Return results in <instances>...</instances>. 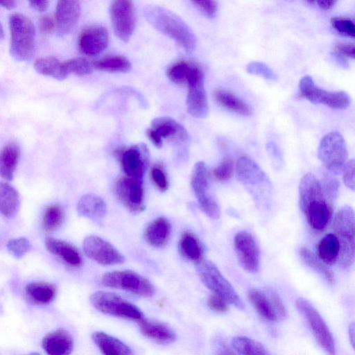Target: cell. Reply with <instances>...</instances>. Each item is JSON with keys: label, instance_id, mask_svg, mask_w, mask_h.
I'll list each match as a JSON object with an SVG mask.
<instances>
[{"label": "cell", "instance_id": "obj_1", "mask_svg": "<svg viewBox=\"0 0 355 355\" xmlns=\"http://www.w3.org/2000/svg\"><path fill=\"white\" fill-rule=\"evenodd\" d=\"M299 203L309 225L321 231L331 217V207L322 191L319 180L312 173H306L300 180Z\"/></svg>", "mask_w": 355, "mask_h": 355}, {"label": "cell", "instance_id": "obj_2", "mask_svg": "<svg viewBox=\"0 0 355 355\" xmlns=\"http://www.w3.org/2000/svg\"><path fill=\"white\" fill-rule=\"evenodd\" d=\"M146 21L155 29L175 40L187 52L196 47L197 38L191 28L173 12L156 5H147L143 9Z\"/></svg>", "mask_w": 355, "mask_h": 355}, {"label": "cell", "instance_id": "obj_3", "mask_svg": "<svg viewBox=\"0 0 355 355\" xmlns=\"http://www.w3.org/2000/svg\"><path fill=\"white\" fill-rule=\"evenodd\" d=\"M355 217L353 209L345 205L336 214L333 230L339 243L338 264L343 268L350 267L354 261Z\"/></svg>", "mask_w": 355, "mask_h": 355}, {"label": "cell", "instance_id": "obj_4", "mask_svg": "<svg viewBox=\"0 0 355 355\" xmlns=\"http://www.w3.org/2000/svg\"><path fill=\"white\" fill-rule=\"evenodd\" d=\"M10 51L15 60L26 61L32 56L35 44V29L25 15L15 13L10 16Z\"/></svg>", "mask_w": 355, "mask_h": 355}, {"label": "cell", "instance_id": "obj_5", "mask_svg": "<svg viewBox=\"0 0 355 355\" xmlns=\"http://www.w3.org/2000/svg\"><path fill=\"white\" fill-rule=\"evenodd\" d=\"M196 270L202 282L214 295L223 298L238 309H244L245 305L241 297L213 262L202 260L196 264Z\"/></svg>", "mask_w": 355, "mask_h": 355}, {"label": "cell", "instance_id": "obj_6", "mask_svg": "<svg viewBox=\"0 0 355 355\" xmlns=\"http://www.w3.org/2000/svg\"><path fill=\"white\" fill-rule=\"evenodd\" d=\"M90 301L97 310L106 315L138 322L144 318L136 305L112 293L97 291L91 295Z\"/></svg>", "mask_w": 355, "mask_h": 355}, {"label": "cell", "instance_id": "obj_7", "mask_svg": "<svg viewBox=\"0 0 355 355\" xmlns=\"http://www.w3.org/2000/svg\"><path fill=\"white\" fill-rule=\"evenodd\" d=\"M318 156L325 168L333 175L341 172L347 158L345 141L338 132L327 134L320 141Z\"/></svg>", "mask_w": 355, "mask_h": 355}, {"label": "cell", "instance_id": "obj_8", "mask_svg": "<svg viewBox=\"0 0 355 355\" xmlns=\"http://www.w3.org/2000/svg\"><path fill=\"white\" fill-rule=\"evenodd\" d=\"M104 286L131 292L144 297H151L155 288L146 278L131 270H116L105 273L101 279Z\"/></svg>", "mask_w": 355, "mask_h": 355}, {"label": "cell", "instance_id": "obj_9", "mask_svg": "<svg viewBox=\"0 0 355 355\" xmlns=\"http://www.w3.org/2000/svg\"><path fill=\"white\" fill-rule=\"evenodd\" d=\"M295 304L320 346L328 355H336L334 337L318 311L309 301L302 297L297 299Z\"/></svg>", "mask_w": 355, "mask_h": 355}, {"label": "cell", "instance_id": "obj_10", "mask_svg": "<svg viewBox=\"0 0 355 355\" xmlns=\"http://www.w3.org/2000/svg\"><path fill=\"white\" fill-rule=\"evenodd\" d=\"M299 87L302 96L314 104H324L334 109L344 110L349 107L351 98L344 91L329 92L316 86L312 78L304 76Z\"/></svg>", "mask_w": 355, "mask_h": 355}, {"label": "cell", "instance_id": "obj_11", "mask_svg": "<svg viewBox=\"0 0 355 355\" xmlns=\"http://www.w3.org/2000/svg\"><path fill=\"white\" fill-rule=\"evenodd\" d=\"M187 83L189 87L187 97L188 112L193 117H206L209 110L208 101L204 85V75L200 68L193 64Z\"/></svg>", "mask_w": 355, "mask_h": 355}, {"label": "cell", "instance_id": "obj_12", "mask_svg": "<svg viewBox=\"0 0 355 355\" xmlns=\"http://www.w3.org/2000/svg\"><path fill=\"white\" fill-rule=\"evenodd\" d=\"M110 12L115 35L123 42H128L135 31L136 23L132 2L127 0L113 1Z\"/></svg>", "mask_w": 355, "mask_h": 355}, {"label": "cell", "instance_id": "obj_13", "mask_svg": "<svg viewBox=\"0 0 355 355\" xmlns=\"http://www.w3.org/2000/svg\"><path fill=\"white\" fill-rule=\"evenodd\" d=\"M191 183L202 210L209 218L218 219L220 216V209L208 193L207 173L203 162H198L195 164Z\"/></svg>", "mask_w": 355, "mask_h": 355}, {"label": "cell", "instance_id": "obj_14", "mask_svg": "<svg viewBox=\"0 0 355 355\" xmlns=\"http://www.w3.org/2000/svg\"><path fill=\"white\" fill-rule=\"evenodd\" d=\"M114 191L118 199L130 211L139 213L144 209L142 180L121 177L116 182Z\"/></svg>", "mask_w": 355, "mask_h": 355}, {"label": "cell", "instance_id": "obj_15", "mask_svg": "<svg viewBox=\"0 0 355 355\" xmlns=\"http://www.w3.org/2000/svg\"><path fill=\"white\" fill-rule=\"evenodd\" d=\"M83 247L89 259L102 265L120 264L125 261V257L117 249L97 236H87L83 241Z\"/></svg>", "mask_w": 355, "mask_h": 355}, {"label": "cell", "instance_id": "obj_16", "mask_svg": "<svg viewBox=\"0 0 355 355\" xmlns=\"http://www.w3.org/2000/svg\"><path fill=\"white\" fill-rule=\"evenodd\" d=\"M234 250L242 267L249 272L259 268V249L254 236L247 231L238 232L234 239Z\"/></svg>", "mask_w": 355, "mask_h": 355}, {"label": "cell", "instance_id": "obj_17", "mask_svg": "<svg viewBox=\"0 0 355 355\" xmlns=\"http://www.w3.org/2000/svg\"><path fill=\"white\" fill-rule=\"evenodd\" d=\"M120 162L128 177L142 180L149 162L148 148L144 144L132 146L120 153Z\"/></svg>", "mask_w": 355, "mask_h": 355}, {"label": "cell", "instance_id": "obj_18", "mask_svg": "<svg viewBox=\"0 0 355 355\" xmlns=\"http://www.w3.org/2000/svg\"><path fill=\"white\" fill-rule=\"evenodd\" d=\"M109 35L102 26H92L85 28L78 38L80 50L88 55H95L105 49L108 45Z\"/></svg>", "mask_w": 355, "mask_h": 355}, {"label": "cell", "instance_id": "obj_19", "mask_svg": "<svg viewBox=\"0 0 355 355\" xmlns=\"http://www.w3.org/2000/svg\"><path fill=\"white\" fill-rule=\"evenodd\" d=\"M80 15V4L78 1H58L55 12V28L59 36L71 31Z\"/></svg>", "mask_w": 355, "mask_h": 355}, {"label": "cell", "instance_id": "obj_20", "mask_svg": "<svg viewBox=\"0 0 355 355\" xmlns=\"http://www.w3.org/2000/svg\"><path fill=\"white\" fill-rule=\"evenodd\" d=\"M42 346L47 355H70L73 349V339L68 331L58 329L43 338Z\"/></svg>", "mask_w": 355, "mask_h": 355}, {"label": "cell", "instance_id": "obj_21", "mask_svg": "<svg viewBox=\"0 0 355 355\" xmlns=\"http://www.w3.org/2000/svg\"><path fill=\"white\" fill-rule=\"evenodd\" d=\"M236 173L238 180L246 185H260L268 179L259 165L247 157H241L236 162Z\"/></svg>", "mask_w": 355, "mask_h": 355}, {"label": "cell", "instance_id": "obj_22", "mask_svg": "<svg viewBox=\"0 0 355 355\" xmlns=\"http://www.w3.org/2000/svg\"><path fill=\"white\" fill-rule=\"evenodd\" d=\"M139 325L142 334L157 343L170 344L177 339L175 331L165 323L144 318Z\"/></svg>", "mask_w": 355, "mask_h": 355}, {"label": "cell", "instance_id": "obj_23", "mask_svg": "<svg viewBox=\"0 0 355 355\" xmlns=\"http://www.w3.org/2000/svg\"><path fill=\"white\" fill-rule=\"evenodd\" d=\"M45 247L49 252L60 257L73 267H80L83 263L78 250L66 241L48 237L45 240Z\"/></svg>", "mask_w": 355, "mask_h": 355}, {"label": "cell", "instance_id": "obj_24", "mask_svg": "<svg viewBox=\"0 0 355 355\" xmlns=\"http://www.w3.org/2000/svg\"><path fill=\"white\" fill-rule=\"evenodd\" d=\"M171 232V225L164 217L151 221L144 232L146 241L155 248L164 247L168 242Z\"/></svg>", "mask_w": 355, "mask_h": 355}, {"label": "cell", "instance_id": "obj_25", "mask_svg": "<svg viewBox=\"0 0 355 355\" xmlns=\"http://www.w3.org/2000/svg\"><path fill=\"white\" fill-rule=\"evenodd\" d=\"M77 210L81 216L97 222L105 217L107 206L101 197L94 194H87L78 202Z\"/></svg>", "mask_w": 355, "mask_h": 355}, {"label": "cell", "instance_id": "obj_26", "mask_svg": "<svg viewBox=\"0 0 355 355\" xmlns=\"http://www.w3.org/2000/svg\"><path fill=\"white\" fill-rule=\"evenodd\" d=\"M92 338L103 355H134L126 344L105 332H94Z\"/></svg>", "mask_w": 355, "mask_h": 355}, {"label": "cell", "instance_id": "obj_27", "mask_svg": "<svg viewBox=\"0 0 355 355\" xmlns=\"http://www.w3.org/2000/svg\"><path fill=\"white\" fill-rule=\"evenodd\" d=\"M150 128L162 139L163 138H175L180 141H186L189 137L186 129L173 119L168 116L153 119Z\"/></svg>", "mask_w": 355, "mask_h": 355}, {"label": "cell", "instance_id": "obj_28", "mask_svg": "<svg viewBox=\"0 0 355 355\" xmlns=\"http://www.w3.org/2000/svg\"><path fill=\"white\" fill-rule=\"evenodd\" d=\"M20 158V148L15 142L6 144L0 150V176L12 180Z\"/></svg>", "mask_w": 355, "mask_h": 355}, {"label": "cell", "instance_id": "obj_29", "mask_svg": "<svg viewBox=\"0 0 355 355\" xmlns=\"http://www.w3.org/2000/svg\"><path fill=\"white\" fill-rule=\"evenodd\" d=\"M20 205L18 191L6 182H0V214L8 218L16 216Z\"/></svg>", "mask_w": 355, "mask_h": 355}, {"label": "cell", "instance_id": "obj_30", "mask_svg": "<svg viewBox=\"0 0 355 355\" xmlns=\"http://www.w3.org/2000/svg\"><path fill=\"white\" fill-rule=\"evenodd\" d=\"M179 250L185 259L196 264L203 260L202 245L198 237L189 231L182 233L179 241Z\"/></svg>", "mask_w": 355, "mask_h": 355}, {"label": "cell", "instance_id": "obj_31", "mask_svg": "<svg viewBox=\"0 0 355 355\" xmlns=\"http://www.w3.org/2000/svg\"><path fill=\"white\" fill-rule=\"evenodd\" d=\"M25 291L28 298L35 304H48L56 296V286L48 282H35L28 284Z\"/></svg>", "mask_w": 355, "mask_h": 355}, {"label": "cell", "instance_id": "obj_32", "mask_svg": "<svg viewBox=\"0 0 355 355\" xmlns=\"http://www.w3.org/2000/svg\"><path fill=\"white\" fill-rule=\"evenodd\" d=\"M34 68L40 74L51 76L59 80H62L69 76L64 62H61L53 56L37 59L34 63Z\"/></svg>", "mask_w": 355, "mask_h": 355}, {"label": "cell", "instance_id": "obj_33", "mask_svg": "<svg viewBox=\"0 0 355 355\" xmlns=\"http://www.w3.org/2000/svg\"><path fill=\"white\" fill-rule=\"evenodd\" d=\"M213 96L215 100L223 107L243 116H250L252 110L242 100L232 93L223 90L216 89Z\"/></svg>", "mask_w": 355, "mask_h": 355}, {"label": "cell", "instance_id": "obj_34", "mask_svg": "<svg viewBox=\"0 0 355 355\" xmlns=\"http://www.w3.org/2000/svg\"><path fill=\"white\" fill-rule=\"evenodd\" d=\"M247 297L262 318L272 322L277 320L270 302L264 293L255 288H250L248 292Z\"/></svg>", "mask_w": 355, "mask_h": 355}, {"label": "cell", "instance_id": "obj_35", "mask_svg": "<svg viewBox=\"0 0 355 355\" xmlns=\"http://www.w3.org/2000/svg\"><path fill=\"white\" fill-rule=\"evenodd\" d=\"M319 259L327 265L337 262L339 254V243L334 234H328L320 239L318 244Z\"/></svg>", "mask_w": 355, "mask_h": 355}, {"label": "cell", "instance_id": "obj_36", "mask_svg": "<svg viewBox=\"0 0 355 355\" xmlns=\"http://www.w3.org/2000/svg\"><path fill=\"white\" fill-rule=\"evenodd\" d=\"M93 67L112 73H126L131 69L130 62L122 55H110L93 62Z\"/></svg>", "mask_w": 355, "mask_h": 355}, {"label": "cell", "instance_id": "obj_37", "mask_svg": "<svg viewBox=\"0 0 355 355\" xmlns=\"http://www.w3.org/2000/svg\"><path fill=\"white\" fill-rule=\"evenodd\" d=\"M232 346L241 355H272L261 343L245 336L234 338Z\"/></svg>", "mask_w": 355, "mask_h": 355}, {"label": "cell", "instance_id": "obj_38", "mask_svg": "<svg viewBox=\"0 0 355 355\" xmlns=\"http://www.w3.org/2000/svg\"><path fill=\"white\" fill-rule=\"evenodd\" d=\"M299 254L308 266L322 276L330 285L334 284L335 277L333 272L323 262L317 259L310 250L305 247L301 248Z\"/></svg>", "mask_w": 355, "mask_h": 355}, {"label": "cell", "instance_id": "obj_39", "mask_svg": "<svg viewBox=\"0 0 355 355\" xmlns=\"http://www.w3.org/2000/svg\"><path fill=\"white\" fill-rule=\"evenodd\" d=\"M64 219V211L58 204L48 206L42 217V228L45 232H51L58 230Z\"/></svg>", "mask_w": 355, "mask_h": 355}, {"label": "cell", "instance_id": "obj_40", "mask_svg": "<svg viewBox=\"0 0 355 355\" xmlns=\"http://www.w3.org/2000/svg\"><path fill=\"white\" fill-rule=\"evenodd\" d=\"M320 184L324 197L331 205V203L334 202L338 197L340 187L339 181L333 174L325 172L322 175Z\"/></svg>", "mask_w": 355, "mask_h": 355}, {"label": "cell", "instance_id": "obj_41", "mask_svg": "<svg viewBox=\"0 0 355 355\" xmlns=\"http://www.w3.org/2000/svg\"><path fill=\"white\" fill-rule=\"evenodd\" d=\"M192 67L193 64L187 61H178L168 69L167 76L173 83L183 85L187 83Z\"/></svg>", "mask_w": 355, "mask_h": 355}, {"label": "cell", "instance_id": "obj_42", "mask_svg": "<svg viewBox=\"0 0 355 355\" xmlns=\"http://www.w3.org/2000/svg\"><path fill=\"white\" fill-rule=\"evenodd\" d=\"M69 75L74 73L78 76H85L92 71V64L83 58H76L64 62Z\"/></svg>", "mask_w": 355, "mask_h": 355}, {"label": "cell", "instance_id": "obj_43", "mask_svg": "<svg viewBox=\"0 0 355 355\" xmlns=\"http://www.w3.org/2000/svg\"><path fill=\"white\" fill-rule=\"evenodd\" d=\"M234 162L230 157H225L211 172L213 178L220 182L229 181L233 174Z\"/></svg>", "mask_w": 355, "mask_h": 355}, {"label": "cell", "instance_id": "obj_44", "mask_svg": "<svg viewBox=\"0 0 355 355\" xmlns=\"http://www.w3.org/2000/svg\"><path fill=\"white\" fill-rule=\"evenodd\" d=\"M246 71L248 73L261 76L263 78L275 81L277 79L276 73L266 64L254 61L248 64Z\"/></svg>", "mask_w": 355, "mask_h": 355}, {"label": "cell", "instance_id": "obj_45", "mask_svg": "<svg viewBox=\"0 0 355 355\" xmlns=\"http://www.w3.org/2000/svg\"><path fill=\"white\" fill-rule=\"evenodd\" d=\"M331 24L340 34L354 38L355 26L352 19L344 17H334L331 19Z\"/></svg>", "mask_w": 355, "mask_h": 355}, {"label": "cell", "instance_id": "obj_46", "mask_svg": "<svg viewBox=\"0 0 355 355\" xmlns=\"http://www.w3.org/2000/svg\"><path fill=\"white\" fill-rule=\"evenodd\" d=\"M31 248L30 242L24 237L10 239L7 243L8 250L17 259L24 257L30 251Z\"/></svg>", "mask_w": 355, "mask_h": 355}, {"label": "cell", "instance_id": "obj_47", "mask_svg": "<svg viewBox=\"0 0 355 355\" xmlns=\"http://www.w3.org/2000/svg\"><path fill=\"white\" fill-rule=\"evenodd\" d=\"M265 294L269 299L277 319L284 320L286 318V310L278 293L271 288H267Z\"/></svg>", "mask_w": 355, "mask_h": 355}, {"label": "cell", "instance_id": "obj_48", "mask_svg": "<svg viewBox=\"0 0 355 355\" xmlns=\"http://www.w3.org/2000/svg\"><path fill=\"white\" fill-rule=\"evenodd\" d=\"M150 178L152 181L162 192L166 191L168 188V181L167 177L159 166H155L150 170Z\"/></svg>", "mask_w": 355, "mask_h": 355}, {"label": "cell", "instance_id": "obj_49", "mask_svg": "<svg viewBox=\"0 0 355 355\" xmlns=\"http://www.w3.org/2000/svg\"><path fill=\"white\" fill-rule=\"evenodd\" d=\"M354 169V159H351L344 164L341 171L345 184L352 191L355 188Z\"/></svg>", "mask_w": 355, "mask_h": 355}, {"label": "cell", "instance_id": "obj_50", "mask_svg": "<svg viewBox=\"0 0 355 355\" xmlns=\"http://www.w3.org/2000/svg\"><path fill=\"white\" fill-rule=\"evenodd\" d=\"M267 151L274 166L278 168L282 166L283 155L281 149L274 141H270L266 145Z\"/></svg>", "mask_w": 355, "mask_h": 355}, {"label": "cell", "instance_id": "obj_51", "mask_svg": "<svg viewBox=\"0 0 355 355\" xmlns=\"http://www.w3.org/2000/svg\"><path fill=\"white\" fill-rule=\"evenodd\" d=\"M207 306L211 310L216 313H224L228 310L227 302L214 294L209 295L208 297Z\"/></svg>", "mask_w": 355, "mask_h": 355}, {"label": "cell", "instance_id": "obj_52", "mask_svg": "<svg viewBox=\"0 0 355 355\" xmlns=\"http://www.w3.org/2000/svg\"><path fill=\"white\" fill-rule=\"evenodd\" d=\"M193 3L208 17L213 18L217 12V2L215 1H195Z\"/></svg>", "mask_w": 355, "mask_h": 355}, {"label": "cell", "instance_id": "obj_53", "mask_svg": "<svg viewBox=\"0 0 355 355\" xmlns=\"http://www.w3.org/2000/svg\"><path fill=\"white\" fill-rule=\"evenodd\" d=\"M38 26L42 33L47 34L55 27V21L51 16L45 15L40 17Z\"/></svg>", "mask_w": 355, "mask_h": 355}, {"label": "cell", "instance_id": "obj_54", "mask_svg": "<svg viewBox=\"0 0 355 355\" xmlns=\"http://www.w3.org/2000/svg\"><path fill=\"white\" fill-rule=\"evenodd\" d=\"M336 53L341 56L354 58V45L352 44H338L335 46Z\"/></svg>", "mask_w": 355, "mask_h": 355}, {"label": "cell", "instance_id": "obj_55", "mask_svg": "<svg viewBox=\"0 0 355 355\" xmlns=\"http://www.w3.org/2000/svg\"><path fill=\"white\" fill-rule=\"evenodd\" d=\"M146 135L148 139L153 143L157 148H161L163 144L162 139L157 135V134L151 128H148L146 131Z\"/></svg>", "mask_w": 355, "mask_h": 355}, {"label": "cell", "instance_id": "obj_56", "mask_svg": "<svg viewBox=\"0 0 355 355\" xmlns=\"http://www.w3.org/2000/svg\"><path fill=\"white\" fill-rule=\"evenodd\" d=\"M30 6L38 11V12H44L45 11L49 5V1H29Z\"/></svg>", "mask_w": 355, "mask_h": 355}, {"label": "cell", "instance_id": "obj_57", "mask_svg": "<svg viewBox=\"0 0 355 355\" xmlns=\"http://www.w3.org/2000/svg\"><path fill=\"white\" fill-rule=\"evenodd\" d=\"M218 355H238L223 341L219 342Z\"/></svg>", "mask_w": 355, "mask_h": 355}, {"label": "cell", "instance_id": "obj_58", "mask_svg": "<svg viewBox=\"0 0 355 355\" xmlns=\"http://www.w3.org/2000/svg\"><path fill=\"white\" fill-rule=\"evenodd\" d=\"M316 3L323 10H329L336 3V1H318Z\"/></svg>", "mask_w": 355, "mask_h": 355}, {"label": "cell", "instance_id": "obj_59", "mask_svg": "<svg viewBox=\"0 0 355 355\" xmlns=\"http://www.w3.org/2000/svg\"><path fill=\"white\" fill-rule=\"evenodd\" d=\"M16 1H1L0 6L7 8L8 10H12L16 7Z\"/></svg>", "mask_w": 355, "mask_h": 355}, {"label": "cell", "instance_id": "obj_60", "mask_svg": "<svg viewBox=\"0 0 355 355\" xmlns=\"http://www.w3.org/2000/svg\"><path fill=\"white\" fill-rule=\"evenodd\" d=\"M349 336L352 345L354 346V324H351L349 329Z\"/></svg>", "mask_w": 355, "mask_h": 355}, {"label": "cell", "instance_id": "obj_61", "mask_svg": "<svg viewBox=\"0 0 355 355\" xmlns=\"http://www.w3.org/2000/svg\"><path fill=\"white\" fill-rule=\"evenodd\" d=\"M4 38V31L3 26L0 21V41Z\"/></svg>", "mask_w": 355, "mask_h": 355}, {"label": "cell", "instance_id": "obj_62", "mask_svg": "<svg viewBox=\"0 0 355 355\" xmlns=\"http://www.w3.org/2000/svg\"><path fill=\"white\" fill-rule=\"evenodd\" d=\"M28 355H40V354L39 353H37V352H32V353H31V354H29Z\"/></svg>", "mask_w": 355, "mask_h": 355}]
</instances>
